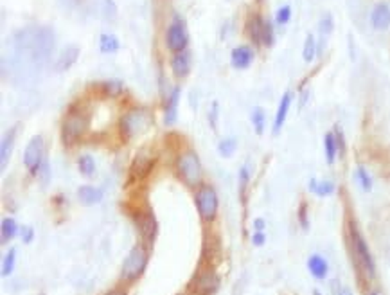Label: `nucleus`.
Listing matches in <instances>:
<instances>
[{
  "label": "nucleus",
  "mask_w": 390,
  "mask_h": 295,
  "mask_svg": "<svg viewBox=\"0 0 390 295\" xmlns=\"http://www.w3.org/2000/svg\"><path fill=\"white\" fill-rule=\"evenodd\" d=\"M193 67V58H191L189 51H180V53H175V56L171 58V71L176 78H184L191 72Z\"/></svg>",
  "instance_id": "nucleus-15"
},
{
  "label": "nucleus",
  "mask_w": 390,
  "mask_h": 295,
  "mask_svg": "<svg viewBox=\"0 0 390 295\" xmlns=\"http://www.w3.org/2000/svg\"><path fill=\"white\" fill-rule=\"evenodd\" d=\"M354 178H356V182L360 184V187H362L363 191H369L372 189V176L371 173L367 172L365 166H358L356 172H354Z\"/></svg>",
  "instance_id": "nucleus-29"
},
{
  "label": "nucleus",
  "mask_w": 390,
  "mask_h": 295,
  "mask_svg": "<svg viewBox=\"0 0 390 295\" xmlns=\"http://www.w3.org/2000/svg\"><path fill=\"white\" fill-rule=\"evenodd\" d=\"M0 233H2V243H8L16 236L19 225H16V222L13 218H4L2 224H0Z\"/></svg>",
  "instance_id": "nucleus-28"
},
{
  "label": "nucleus",
  "mask_w": 390,
  "mask_h": 295,
  "mask_svg": "<svg viewBox=\"0 0 390 295\" xmlns=\"http://www.w3.org/2000/svg\"><path fill=\"white\" fill-rule=\"evenodd\" d=\"M308 270H310V274L315 279H320V281H322L329 274L328 259H324L320 254H313V256H310V259H308Z\"/></svg>",
  "instance_id": "nucleus-19"
},
{
  "label": "nucleus",
  "mask_w": 390,
  "mask_h": 295,
  "mask_svg": "<svg viewBox=\"0 0 390 295\" xmlns=\"http://www.w3.org/2000/svg\"><path fill=\"white\" fill-rule=\"evenodd\" d=\"M276 22L271 20H265V31H263V45L265 47H271L276 43Z\"/></svg>",
  "instance_id": "nucleus-34"
},
{
  "label": "nucleus",
  "mask_w": 390,
  "mask_h": 295,
  "mask_svg": "<svg viewBox=\"0 0 390 295\" xmlns=\"http://www.w3.org/2000/svg\"><path fill=\"white\" fill-rule=\"evenodd\" d=\"M252 243L256 245V247H263L265 243H267V234H265V231H254L252 234Z\"/></svg>",
  "instance_id": "nucleus-39"
},
{
  "label": "nucleus",
  "mask_w": 390,
  "mask_h": 295,
  "mask_svg": "<svg viewBox=\"0 0 390 295\" xmlns=\"http://www.w3.org/2000/svg\"><path fill=\"white\" fill-rule=\"evenodd\" d=\"M153 167H155V157H151L149 153L143 152L138 153L137 157L134 158V162H132L130 175H132V178H135V180H141V178L149 175Z\"/></svg>",
  "instance_id": "nucleus-12"
},
{
  "label": "nucleus",
  "mask_w": 390,
  "mask_h": 295,
  "mask_svg": "<svg viewBox=\"0 0 390 295\" xmlns=\"http://www.w3.org/2000/svg\"><path fill=\"white\" fill-rule=\"evenodd\" d=\"M337 295H352V292L349 290V288H345V286H342V288H340V292H338Z\"/></svg>",
  "instance_id": "nucleus-44"
},
{
  "label": "nucleus",
  "mask_w": 390,
  "mask_h": 295,
  "mask_svg": "<svg viewBox=\"0 0 390 295\" xmlns=\"http://www.w3.org/2000/svg\"><path fill=\"white\" fill-rule=\"evenodd\" d=\"M219 200L216 191L209 186H204L196 191V209H198V215L204 222H212L218 215Z\"/></svg>",
  "instance_id": "nucleus-7"
},
{
  "label": "nucleus",
  "mask_w": 390,
  "mask_h": 295,
  "mask_svg": "<svg viewBox=\"0 0 390 295\" xmlns=\"http://www.w3.org/2000/svg\"><path fill=\"white\" fill-rule=\"evenodd\" d=\"M88 114L83 112L81 108H71V112L67 114L65 121L62 124V139L65 146H72L76 144L83 135L86 134L88 130Z\"/></svg>",
  "instance_id": "nucleus-2"
},
{
  "label": "nucleus",
  "mask_w": 390,
  "mask_h": 295,
  "mask_svg": "<svg viewBox=\"0 0 390 295\" xmlns=\"http://www.w3.org/2000/svg\"><path fill=\"white\" fill-rule=\"evenodd\" d=\"M221 286V279L216 274L212 268H205V270H200L198 274H195V277L191 279L189 283V292L196 295H215L216 292L219 290Z\"/></svg>",
  "instance_id": "nucleus-6"
},
{
  "label": "nucleus",
  "mask_w": 390,
  "mask_h": 295,
  "mask_svg": "<svg viewBox=\"0 0 390 295\" xmlns=\"http://www.w3.org/2000/svg\"><path fill=\"white\" fill-rule=\"evenodd\" d=\"M334 31V19L331 13H324L322 19L319 20V34L320 40H328Z\"/></svg>",
  "instance_id": "nucleus-27"
},
{
  "label": "nucleus",
  "mask_w": 390,
  "mask_h": 295,
  "mask_svg": "<svg viewBox=\"0 0 390 295\" xmlns=\"http://www.w3.org/2000/svg\"><path fill=\"white\" fill-rule=\"evenodd\" d=\"M333 132H334V139H337L338 153H340V155H343V153H345V137H343L342 128H340V126H337V128H334Z\"/></svg>",
  "instance_id": "nucleus-38"
},
{
  "label": "nucleus",
  "mask_w": 390,
  "mask_h": 295,
  "mask_svg": "<svg viewBox=\"0 0 390 295\" xmlns=\"http://www.w3.org/2000/svg\"><path fill=\"white\" fill-rule=\"evenodd\" d=\"M43 162H45V157H43V137L42 135H34L29 141L27 148H25L24 164L31 175H38Z\"/></svg>",
  "instance_id": "nucleus-9"
},
{
  "label": "nucleus",
  "mask_w": 390,
  "mask_h": 295,
  "mask_svg": "<svg viewBox=\"0 0 390 295\" xmlns=\"http://www.w3.org/2000/svg\"><path fill=\"white\" fill-rule=\"evenodd\" d=\"M250 121H252V126L254 130H256L257 135L265 134V130H267V114H265V110L256 106V108L252 110Z\"/></svg>",
  "instance_id": "nucleus-26"
},
{
  "label": "nucleus",
  "mask_w": 390,
  "mask_h": 295,
  "mask_svg": "<svg viewBox=\"0 0 390 295\" xmlns=\"http://www.w3.org/2000/svg\"><path fill=\"white\" fill-rule=\"evenodd\" d=\"M324 155H326V161H328L329 166H333L337 162L338 157V146L337 139H334V132H328L324 135Z\"/></svg>",
  "instance_id": "nucleus-24"
},
{
  "label": "nucleus",
  "mask_w": 390,
  "mask_h": 295,
  "mask_svg": "<svg viewBox=\"0 0 390 295\" xmlns=\"http://www.w3.org/2000/svg\"><path fill=\"white\" fill-rule=\"evenodd\" d=\"M265 20L261 14H254L250 16L247 24V33L248 38L252 40L254 45H263V31H265Z\"/></svg>",
  "instance_id": "nucleus-18"
},
{
  "label": "nucleus",
  "mask_w": 390,
  "mask_h": 295,
  "mask_svg": "<svg viewBox=\"0 0 390 295\" xmlns=\"http://www.w3.org/2000/svg\"><path fill=\"white\" fill-rule=\"evenodd\" d=\"M101 88H103L105 95H108V97H117V95L123 92V83H121L119 80H110L105 81V83L101 85Z\"/></svg>",
  "instance_id": "nucleus-35"
},
{
  "label": "nucleus",
  "mask_w": 390,
  "mask_h": 295,
  "mask_svg": "<svg viewBox=\"0 0 390 295\" xmlns=\"http://www.w3.org/2000/svg\"><path fill=\"white\" fill-rule=\"evenodd\" d=\"M216 117H218V103H212V114H209V119L212 123V128H216Z\"/></svg>",
  "instance_id": "nucleus-42"
},
{
  "label": "nucleus",
  "mask_w": 390,
  "mask_h": 295,
  "mask_svg": "<svg viewBox=\"0 0 390 295\" xmlns=\"http://www.w3.org/2000/svg\"><path fill=\"white\" fill-rule=\"evenodd\" d=\"M77 169L83 176H92L95 173V161L92 155H81L77 161Z\"/></svg>",
  "instance_id": "nucleus-31"
},
{
  "label": "nucleus",
  "mask_w": 390,
  "mask_h": 295,
  "mask_svg": "<svg viewBox=\"0 0 390 295\" xmlns=\"http://www.w3.org/2000/svg\"><path fill=\"white\" fill-rule=\"evenodd\" d=\"M313 295H322V294H320V290H313Z\"/></svg>",
  "instance_id": "nucleus-46"
},
{
  "label": "nucleus",
  "mask_w": 390,
  "mask_h": 295,
  "mask_svg": "<svg viewBox=\"0 0 390 295\" xmlns=\"http://www.w3.org/2000/svg\"><path fill=\"white\" fill-rule=\"evenodd\" d=\"M119 47H121L119 38H117L115 34H112V33L101 34V38H99V51L101 53H105V54L117 53V51H119Z\"/></svg>",
  "instance_id": "nucleus-25"
},
{
  "label": "nucleus",
  "mask_w": 390,
  "mask_h": 295,
  "mask_svg": "<svg viewBox=\"0 0 390 295\" xmlns=\"http://www.w3.org/2000/svg\"><path fill=\"white\" fill-rule=\"evenodd\" d=\"M308 187H310L311 193H315L317 196H322V198L324 196H331L334 193V189H337L333 180H319V178H315V176L310 178Z\"/></svg>",
  "instance_id": "nucleus-20"
},
{
  "label": "nucleus",
  "mask_w": 390,
  "mask_h": 295,
  "mask_svg": "<svg viewBox=\"0 0 390 295\" xmlns=\"http://www.w3.org/2000/svg\"><path fill=\"white\" fill-rule=\"evenodd\" d=\"M34 239V228L33 227H24L22 228V241L31 243Z\"/></svg>",
  "instance_id": "nucleus-41"
},
{
  "label": "nucleus",
  "mask_w": 390,
  "mask_h": 295,
  "mask_svg": "<svg viewBox=\"0 0 390 295\" xmlns=\"http://www.w3.org/2000/svg\"><path fill=\"white\" fill-rule=\"evenodd\" d=\"M178 103H180V86H175L169 94V97H166V114H164V123L167 126L176 123V117H178Z\"/></svg>",
  "instance_id": "nucleus-17"
},
{
  "label": "nucleus",
  "mask_w": 390,
  "mask_h": 295,
  "mask_svg": "<svg viewBox=\"0 0 390 295\" xmlns=\"http://www.w3.org/2000/svg\"><path fill=\"white\" fill-rule=\"evenodd\" d=\"M254 228H256V231H263V228H265V220L263 218L254 220Z\"/></svg>",
  "instance_id": "nucleus-43"
},
{
  "label": "nucleus",
  "mask_w": 390,
  "mask_h": 295,
  "mask_svg": "<svg viewBox=\"0 0 390 295\" xmlns=\"http://www.w3.org/2000/svg\"><path fill=\"white\" fill-rule=\"evenodd\" d=\"M106 295H126V292H123V290H114V292H108Z\"/></svg>",
  "instance_id": "nucleus-45"
},
{
  "label": "nucleus",
  "mask_w": 390,
  "mask_h": 295,
  "mask_svg": "<svg viewBox=\"0 0 390 295\" xmlns=\"http://www.w3.org/2000/svg\"><path fill=\"white\" fill-rule=\"evenodd\" d=\"M291 103H293V92L291 91H286L282 94L281 101H279V106H277V112H276V119H273V134H279L284 126L286 119H288V114H290V108H291Z\"/></svg>",
  "instance_id": "nucleus-13"
},
{
  "label": "nucleus",
  "mask_w": 390,
  "mask_h": 295,
  "mask_svg": "<svg viewBox=\"0 0 390 295\" xmlns=\"http://www.w3.org/2000/svg\"><path fill=\"white\" fill-rule=\"evenodd\" d=\"M14 263H16V248H10V252L5 254L2 261V276L10 277L13 274Z\"/></svg>",
  "instance_id": "nucleus-33"
},
{
  "label": "nucleus",
  "mask_w": 390,
  "mask_h": 295,
  "mask_svg": "<svg viewBox=\"0 0 390 295\" xmlns=\"http://www.w3.org/2000/svg\"><path fill=\"white\" fill-rule=\"evenodd\" d=\"M248 180H250V169H248V166L245 164V166L239 169V193L243 195V202H245V193H247Z\"/></svg>",
  "instance_id": "nucleus-36"
},
{
  "label": "nucleus",
  "mask_w": 390,
  "mask_h": 295,
  "mask_svg": "<svg viewBox=\"0 0 390 295\" xmlns=\"http://www.w3.org/2000/svg\"><path fill=\"white\" fill-rule=\"evenodd\" d=\"M319 56V40L315 34H308L304 40V45H302V60L306 63H313L315 58Z\"/></svg>",
  "instance_id": "nucleus-23"
},
{
  "label": "nucleus",
  "mask_w": 390,
  "mask_h": 295,
  "mask_svg": "<svg viewBox=\"0 0 390 295\" xmlns=\"http://www.w3.org/2000/svg\"><path fill=\"white\" fill-rule=\"evenodd\" d=\"M77 198L81 200V204L85 205H94L97 202H101L103 198V191L99 187H94V186H81L77 189Z\"/></svg>",
  "instance_id": "nucleus-22"
},
{
  "label": "nucleus",
  "mask_w": 390,
  "mask_h": 295,
  "mask_svg": "<svg viewBox=\"0 0 390 295\" xmlns=\"http://www.w3.org/2000/svg\"><path fill=\"white\" fill-rule=\"evenodd\" d=\"M176 166H178V175L184 182H186L187 186L191 187H196L198 184L202 182V162L200 157L196 155V152L193 150H187L184 152L178 157V162H176Z\"/></svg>",
  "instance_id": "nucleus-5"
},
{
  "label": "nucleus",
  "mask_w": 390,
  "mask_h": 295,
  "mask_svg": "<svg viewBox=\"0 0 390 295\" xmlns=\"http://www.w3.org/2000/svg\"><path fill=\"white\" fill-rule=\"evenodd\" d=\"M135 225H137L138 233L143 236L146 245H153L155 238H157V218L153 215L151 211H143L135 216Z\"/></svg>",
  "instance_id": "nucleus-10"
},
{
  "label": "nucleus",
  "mask_w": 390,
  "mask_h": 295,
  "mask_svg": "<svg viewBox=\"0 0 390 295\" xmlns=\"http://www.w3.org/2000/svg\"><path fill=\"white\" fill-rule=\"evenodd\" d=\"M369 22H371V27L374 31H387L390 29V4L389 2H376L372 5L371 16H369Z\"/></svg>",
  "instance_id": "nucleus-11"
},
{
  "label": "nucleus",
  "mask_w": 390,
  "mask_h": 295,
  "mask_svg": "<svg viewBox=\"0 0 390 295\" xmlns=\"http://www.w3.org/2000/svg\"><path fill=\"white\" fill-rule=\"evenodd\" d=\"M291 16H293V11H291V5L290 4H284L281 5L279 10H277L276 13V19H273V22H276L277 25H288L290 24Z\"/></svg>",
  "instance_id": "nucleus-32"
},
{
  "label": "nucleus",
  "mask_w": 390,
  "mask_h": 295,
  "mask_svg": "<svg viewBox=\"0 0 390 295\" xmlns=\"http://www.w3.org/2000/svg\"><path fill=\"white\" fill-rule=\"evenodd\" d=\"M151 114L146 108H134L121 117V132L124 137H137L151 126Z\"/></svg>",
  "instance_id": "nucleus-3"
},
{
  "label": "nucleus",
  "mask_w": 390,
  "mask_h": 295,
  "mask_svg": "<svg viewBox=\"0 0 390 295\" xmlns=\"http://www.w3.org/2000/svg\"><path fill=\"white\" fill-rule=\"evenodd\" d=\"M148 250H146V247H143V245H137V247H134L132 250H130V254L126 256V259H124L123 263V270H121V277H123L124 281H135V279H138V277L143 276V272L146 270V267H148Z\"/></svg>",
  "instance_id": "nucleus-4"
},
{
  "label": "nucleus",
  "mask_w": 390,
  "mask_h": 295,
  "mask_svg": "<svg viewBox=\"0 0 390 295\" xmlns=\"http://www.w3.org/2000/svg\"><path fill=\"white\" fill-rule=\"evenodd\" d=\"M349 238H351L352 256H354L356 265L369 279H374L376 277V263H374V257L371 254V248H369L365 238H363L354 222L349 224Z\"/></svg>",
  "instance_id": "nucleus-1"
},
{
  "label": "nucleus",
  "mask_w": 390,
  "mask_h": 295,
  "mask_svg": "<svg viewBox=\"0 0 390 295\" xmlns=\"http://www.w3.org/2000/svg\"><path fill=\"white\" fill-rule=\"evenodd\" d=\"M297 218H299V225L304 231H310V216H308V204L302 202L299 207V213H297Z\"/></svg>",
  "instance_id": "nucleus-37"
},
{
  "label": "nucleus",
  "mask_w": 390,
  "mask_h": 295,
  "mask_svg": "<svg viewBox=\"0 0 390 295\" xmlns=\"http://www.w3.org/2000/svg\"><path fill=\"white\" fill-rule=\"evenodd\" d=\"M166 42L167 47L171 49V51H175V53L186 51L187 43H189V34H187V27L180 16H175L171 25L167 27Z\"/></svg>",
  "instance_id": "nucleus-8"
},
{
  "label": "nucleus",
  "mask_w": 390,
  "mask_h": 295,
  "mask_svg": "<svg viewBox=\"0 0 390 295\" xmlns=\"http://www.w3.org/2000/svg\"><path fill=\"white\" fill-rule=\"evenodd\" d=\"M236 148H238V141H236L234 137H227V139H223V141H219L218 153L221 155V157L229 158V157H232L234 153H236Z\"/></svg>",
  "instance_id": "nucleus-30"
},
{
  "label": "nucleus",
  "mask_w": 390,
  "mask_h": 295,
  "mask_svg": "<svg viewBox=\"0 0 390 295\" xmlns=\"http://www.w3.org/2000/svg\"><path fill=\"white\" fill-rule=\"evenodd\" d=\"M371 295H380V294H378V292H372V294H371Z\"/></svg>",
  "instance_id": "nucleus-47"
},
{
  "label": "nucleus",
  "mask_w": 390,
  "mask_h": 295,
  "mask_svg": "<svg viewBox=\"0 0 390 295\" xmlns=\"http://www.w3.org/2000/svg\"><path fill=\"white\" fill-rule=\"evenodd\" d=\"M80 58V47L76 45H71V47H65L58 56L56 63H54V71L56 72H67L69 69L77 62Z\"/></svg>",
  "instance_id": "nucleus-16"
},
{
  "label": "nucleus",
  "mask_w": 390,
  "mask_h": 295,
  "mask_svg": "<svg viewBox=\"0 0 390 295\" xmlns=\"http://www.w3.org/2000/svg\"><path fill=\"white\" fill-rule=\"evenodd\" d=\"M14 132H16V128H11L8 134H5V137L2 139V146H0V167L2 169H5V166H8V162H10L11 158V153H13V144H14Z\"/></svg>",
  "instance_id": "nucleus-21"
},
{
  "label": "nucleus",
  "mask_w": 390,
  "mask_h": 295,
  "mask_svg": "<svg viewBox=\"0 0 390 295\" xmlns=\"http://www.w3.org/2000/svg\"><path fill=\"white\" fill-rule=\"evenodd\" d=\"M256 53H254L252 47L248 45H239V47H234L232 53H230V63H232L234 69H248L252 65Z\"/></svg>",
  "instance_id": "nucleus-14"
},
{
  "label": "nucleus",
  "mask_w": 390,
  "mask_h": 295,
  "mask_svg": "<svg viewBox=\"0 0 390 295\" xmlns=\"http://www.w3.org/2000/svg\"><path fill=\"white\" fill-rule=\"evenodd\" d=\"M49 176H51V169H49V162L45 161L42 164V167H40V172H38V178L42 180V184L45 186L49 182Z\"/></svg>",
  "instance_id": "nucleus-40"
}]
</instances>
